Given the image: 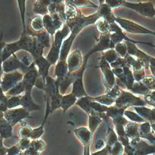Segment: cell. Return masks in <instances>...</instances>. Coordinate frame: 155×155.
I'll use <instances>...</instances> for the list:
<instances>
[{
  "mask_svg": "<svg viewBox=\"0 0 155 155\" xmlns=\"http://www.w3.org/2000/svg\"><path fill=\"white\" fill-rule=\"evenodd\" d=\"M147 105V103L130 93L123 91L120 96L115 101V105L120 108H127L130 106L143 107Z\"/></svg>",
  "mask_w": 155,
  "mask_h": 155,
  "instance_id": "1",
  "label": "cell"
},
{
  "mask_svg": "<svg viewBox=\"0 0 155 155\" xmlns=\"http://www.w3.org/2000/svg\"><path fill=\"white\" fill-rule=\"evenodd\" d=\"M4 117L12 127L22 121L24 119H32L30 116V112L22 107L7 110L4 113Z\"/></svg>",
  "mask_w": 155,
  "mask_h": 155,
  "instance_id": "2",
  "label": "cell"
},
{
  "mask_svg": "<svg viewBox=\"0 0 155 155\" xmlns=\"http://www.w3.org/2000/svg\"><path fill=\"white\" fill-rule=\"evenodd\" d=\"M22 74L18 71L7 73L1 79V87L3 91L6 93L18 83L22 81Z\"/></svg>",
  "mask_w": 155,
  "mask_h": 155,
  "instance_id": "3",
  "label": "cell"
},
{
  "mask_svg": "<svg viewBox=\"0 0 155 155\" xmlns=\"http://www.w3.org/2000/svg\"><path fill=\"white\" fill-rule=\"evenodd\" d=\"M116 21L119 24L122 28H124L128 32L131 33H150L155 35V33L137 24H135L131 21L115 18Z\"/></svg>",
  "mask_w": 155,
  "mask_h": 155,
  "instance_id": "4",
  "label": "cell"
},
{
  "mask_svg": "<svg viewBox=\"0 0 155 155\" xmlns=\"http://www.w3.org/2000/svg\"><path fill=\"white\" fill-rule=\"evenodd\" d=\"M2 70L6 73H10L13 71L16 70L19 68H24L25 70H28L29 69V67H26L25 65L22 64V63L19 61V59L15 54H13L9 58L4 61L2 63Z\"/></svg>",
  "mask_w": 155,
  "mask_h": 155,
  "instance_id": "5",
  "label": "cell"
},
{
  "mask_svg": "<svg viewBox=\"0 0 155 155\" xmlns=\"http://www.w3.org/2000/svg\"><path fill=\"white\" fill-rule=\"evenodd\" d=\"M124 5L136 10L139 13L144 16H153L155 15V10L153 8L151 3H139V4H131L128 2H125Z\"/></svg>",
  "mask_w": 155,
  "mask_h": 155,
  "instance_id": "6",
  "label": "cell"
},
{
  "mask_svg": "<svg viewBox=\"0 0 155 155\" xmlns=\"http://www.w3.org/2000/svg\"><path fill=\"white\" fill-rule=\"evenodd\" d=\"M31 91H24V94L22 95L21 107H23L29 112L34 111H41V107L35 103L32 98Z\"/></svg>",
  "mask_w": 155,
  "mask_h": 155,
  "instance_id": "7",
  "label": "cell"
},
{
  "mask_svg": "<svg viewBox=\"0 0 155 155\" xmlns=\"http://www.w3.org/2000/svg\"><path fill=\"white\" fill-rule=\"evenodd\" d=\"M74 132L83 145L87 144H91L93 134L90 131L85 127H80L74 130Z\"/></svg>",
  "mask_w": 155,
  "mask_h": 155,
  "instance_id": "8",
  "label": "cell"
},
{
  "mask_svg": "<svg viewBox=\"0 0 155 155\" xmlns=\"http://www.w3.org/2000/svg\"><path fill=\"white\" fill-rule=\"evenodd\" d=\"M20 50L21 48L17 41L15 42L5 44L2 50L1 55L0 56V62L2 63L6 59H7L13 54H14L16 51Z\"/></svg>",
  "mask_w": 155,
  "mask_h": 155,
  "instance_id": "9",
  "label": "cell"
},
{
  "mask_svg": "<svg viewBox=\"0 0 155 155\" xmlns=\"http://www.w3.org/2000/svg\"><path fill=\"white\" fill-rule=\"evenodd\" d=\"M35 64L38 67V73L42 77L43 81H45V78L47 77L49 67L51 64L43 57L40 56L36 58Z\"/></svg>",
  "mask_w": 155,
  "mask_h": 155,
  "instance_id": "10",
  "label": "cell"
},
{
  "mask_svg": "<svg viewBox=\"0 0 155 155\" xmlns=\"http://www.w3.org/2000/svg\"><path fill=\"white\" fill-rule=\"evenodd\" d=\"M44 27L47 30L48 32L53 34L57 28L61 25V22L58 19L53 18L48 15H45L42 19Z\"/></svg>",
  "mask_w": 155,
  "mask_h": 155,
  "instance_id": "11",
  "label": "cell"
},
{
  "mask_svg": "<svg viewBox=\"0 0 155 155\" xmlns=\"http://www.w3.org/2000/svg\"><path fill=\"white\" fill-rule=\"evenodd\" d=\"M13 136V127L3 117L0 119V136L4 139Z\"/></svg>",
  "mask_w": 155,
  "mask_h": 155,
  "instance_id": "12",
  "label": "cell"
},
{
  "mask_svg": "<svg viewBox=\"0 0 155 155\" xmlns=\"http://www.w3.org/2000/svg\"><path fill=\"white\" fill-rule=\"evenodd\" d=\"M82 73L81 74L79 77L75 80L73 83V90L71 94H73L76 97H82L87 96V94L84 90L83 84H82Z\"/></svg>",
  "mask_w": 155,
  "mask_h": 155,
  "instance_id": "13",
  "label": "cell"
},
{
  "mask_svg": "<svg viewBox=\"0 0 155 155\" xmlns=\"http://www.w3.org/2000/svg\"><path fill=\"white\" fill-rule=\"evenodd\" d=\"M102 121V119L101 117L100 113L93 111L90 114L88 115V130L92 134L94 133L95 130Z\"/></svg>",
  "mask_w": 155,
  "mask_h": 155,
  "instance_id": "14",
  "label": "cell"
},
{
  "mask_svg": "<svg viewBox=\"0 0 155 155\" xmlns=\"http://www.w3.org/2000/svg\"><path fill=\"white\" fill-rule=\"evenodd\" d=\"M76 101L77 97H76L71 93L62 96L61 101V108L63 110V112L65 113L72 105L76 104Z\"/></svg>",
  "mask_w": 155,
  "mask_h": 155,
  "instance_id": "15",
  "label": "cell"
},
{
  "mask_svg": "<svg viewBox=\"0 0 155 155\" xmlns=\"http://www.w3.org/2000/svg\"><path fill=\"white\" fill-rule=\"evenodd\" d=\"M139 136L148 139L152 143H155V137L153 136L151 131L150 125L147 122H145L140 125Z\"/></svg>",
  "mask_w": 155,
  "mask_h": 155,
  "instance_id": "16",
  "label": "cell"
},
{
  "mask_svg": "<svg viewBox=\"0 0 155 155\" xmlns=\"http://www.w3.org/2000/svg\"><path fill=\"white\" fill-rule=\"evenodd\" d=\"M125 131L127 137L133 139L138 138L139 136V127L137 124L134 123H127L125 126Z\"/></svg>",
  "mask_w": 155,
  "mask_h": 155,
  "instance_id": "17",
  "label": "cell"
},
{
  "mask_svg": "<svg viewBox=\"0 0 155 155\" xmlns=\"http://www.w3.org/2000/svg\"><path fill=\"white\" fill-rule=\"evenodd\" d=\"M81 56L79 51H74L71 53L68 59V67L70 71H73L79 67L81 64Z\"/></svg>",
  "mask_w": 155,
  "mask_h": 155,
  "instance_id": "18",
  "label": "cell"
},
{
  "mask_svg": "<svg viewBox=\"0 0 155 155\" xmlns=\"http://www.w3.org/2000/svg\"><path fill=\"white\" fill-rule=\"evenodd\" d=\"M91 98L88 96L81 97L78 101H76V104L78 105L81 108H82L88 115L90 114L93 110L90 107Z\"/></svg>",
  "mask_w": 155,
  "mask_h": 155,
  "instance_id": "19",
  "label": "cell"
},
{
  "mask_svg": "<svg viewBox=\"0 0 155 155\" xmlns=\"http://www.w3.org/2000/svg\"><path fill=\"white\" fill-rule=\"evenodd\" d=\"M62 97V95L59 91L50 98V114H52L54 110L61 108Z\"/></svg>",
  "mask_w": 155,
  "mask_h": 155,
  "instance_id": "20",
  "label": "cell"
},
{
  "mask_svg": "<svg viewBox=\"0 0 155 155\" xmlns=\"http://www.w3.org/2000/svg\"><path fill=\"white\" fill-rule=\"evenodd\" d=\"M33 128H31L26 122H21V127L18 131V137L21 138L30 139Z\"/></svg>",
  "mask_w": 155,
  "mask_h": 155,
  "instance_id": "21",
  "label": "cell"
},
{
  "mask_svg": "<svg viewBox=\"0 0 155 155\" xmlns=\"http://www.w3.org/2000/svg\"><path fill=\"white\" fill-rule=\"evenodd\" d=\"M109 6H107L106 5H102L101 7H100V10L99 9V16H103L104 18H105V19H107L109 22H114V20H115L114 16L113 15Z\"/></svg>",
  "mask_w": 155,
  "mask_h": 155,
  "instance_id": "22",
  "label": "cell"
},
{
  "mask_svg": "<svg viewBox=\"0 0 155 155\" xmlns=\"http://www.w3.org/2000/svg\"><path fill=\"white\" fill-rule=\"evenodd\" d=\"M25 91V86L22 81L18 83L14 87H13L11 89H10L7 92H6L7 96H18L21 95V93Z\"/></svg>",
  "mask_w": 155,
  "mask_h": 155,
  "instance_id": "23",
  "label": "cell"
},
{
  "mask_svg": "<svg viewBox=\"0 0 155 155\" xmlns=\"http://www.w3.org/2000/svg\"><path fill=\"white\" fill-rule=\"evenodd\" d=\"M21 97L22 95L18 96H10L7 99V109H13L18 108V107H21Z\"/></svg>",
  "mask_w": 155,
  "mask_h": 155,
  "instance_id": "24",
  "label": "cell"
},
{
  "mask_svg": "<svg viewBox=\"0 0 155 155\" xmlns=\"http://www.w3.org/2000/svg\"><path fill=\"white\" fill-rule=\"evenodd\" d=\"M30 147L33 148L36 151L42 153L46 148V143L43 140L41 139V138L33 139L31 140Z\"/></svg>",
  "mask_w": 155,
  "mask_h": 155,
  "instance_id": "25",
  "label": "cell"
},
{
  "mask_svg": "<svg viewBox=\"0 0 155 155\" xmlns=\"http://www.w3.org/2000/svg\"><path fill=\"white\" fill-rule=\"evenodd\" d=\"M107 140V145L110 148L116 142L118 141L117 135L115 134L113 130L111 128H108Z\"/></svg>",
  "mask_w": 155,
  "mask_h": 155,
  "instance_id": "26",
  "label": "cell"
},
{
  "mask_svg": "<svg viewBox=\"0 0 155 155\" xmlns=\"http://www.w3.org/2000/svg\"><path fill=\"white\" fill-rule=\"evenodd\" d=\"M31 140L29 138L19 137L16 145L21 151L24 152L30 146Z\"/></svg>",
  "mask_w": 155,
  "mask_h": 155,
  "instance_id": "27",
  "label": "cell"
},
{
  "mask_svg": "<svg viewBox=\"0 0 155 155\" xmlns=\"http://www.w3.org/2000/svg\"><path fill=\"white\" fill-rule=\"evenodd\" d=\"M91 99L92 100L96 101V102L104 105H111V104H113L114 102H115V100L110 97H109L108 96H107V94L101 96H99L97 97H91Z\"/></svg>",
  "mask_w": 155,
  "mask_h": 155,
  "instance_id": "28",
  "label": "cell"
},
{
  "mask_svg": "<svg viewBox=\"0 0 155 155\" xmlns=\"http://www.w3.org/2000/svg\"><path fill=\"white\" fill-rule=\"evenodd\" d=\"M67 65L63 61H61L59 62L55 70V74L57 77H58L59 79L62 78L64 76V75L66 74L67 72Z\"/></svg>",
  "mask_w": 155,
  "mask_h": 155,
  "instance_id": "29",
  "label": "cell"
},
{
  "mask_svg": "<svg viewBox=\"0 0 155 155\" xmlns=\"http://www.w3.org/2000/svg\"><path fill=\"white\" fill-rule=\"evenodd\" d=\"M44 125L45 124H41L39 127L33 128L30 139H40L44 133Z\"/></svg>",
  "mask_w": 155,
  "mask_h": 155,
  "instance_id": "30",
  "label": "cell"
},
{
  "mask_svg": "<svg viewBox=\"0 0 155 155\" xmlns=\"http://www.w3.org/2000/svg\"><path fill=\"white\" fill-rule=\"evenodd\" d=\"M90 107L93 111L98 113H102L104 112H107L108 110V107L106 105H102L97 102L92 101V100L90 102Z\"/></svg>",
  "mask_w": 155,
  "mask_h": 155,
  "instance_id": "31",
  "label": "cell"
},
{
  "mask_svg": "<svg viewBox=\"0 0 155 155\" xmlns=\"http://www.w3.org/2000/svg\"><path fill=\"white\" fill-rule=\"evenodd\" d=\"M31 26L35 31H38L42 30L44 27L42 19L39 16H36L33 18L31 21Z\"/></svg>",
  "mask_w": 155,
  "mask_h": 155,
  "instance_id": "32",
  "label": "cell"
},
{
  "mask_svg": "<svg viewBox=\"0 0 155 155\" xmlns=\"http://www.w3.org/2000/svg\"><path fill=\"white\" fill-rule=\"evenodd\" d=\"M124 115H125L130 120L136 122H145L146 120H145L143 117H142L138 114H136L131 111H124Z\"/></svg>",
  "mask_w": 155,
  "mask_h": 155,
  "instance_id": "33",
  "label": "cell"
},
{
  "mask_svg": "<svg viewBox=\"0 0 155 155\" xmlns=\"http://www.w3.org/2000/svg\"><path fill=\"white\" fill-rule=\"evenodd\" d=\"M110 149V155H122L124 153V148L122 145L119 142H116Z\"/></svg>",
  "mask_w": 155,
  "mask_h": 155,
  "instance_id": "34",
  "label": "cell"
},
{
  "mask_svg": "<svg viewBox=\"0 0 155 155\" xmlns=\"http://www.w3.org/2000/svg\"><path fill=\"white\" fill-rule=\"evenodd\" d=\"M131 89L134 93H136L145 94L147 93L148 94L149 93V88L142 84H134Z\"/></svg>",
  "mask_w": 155,
  "mask_h": 155,
  "instance_id": "35",
  "label": "cell"
},
{
  "mask_svg": "<svg viewBox=\"0 0 155 155\" xmlns=\"http://www.w3.org/2000/svg\"><path fill=\"white\" fill-rule=\"evenodd\" d=\"M97 28H98V30L100 31L101 32H107V30H110V25L106 21L105 19L103 20L102 21H100L97 25Z\"/></svg>",
  "mask_w": 155,
  "mask_h": 155,
  "instance_id": "36",
  "label": "cell"
},
{
  "mask_svg": "<svg viewBox=\"0 0 155 155\" xmlns=\"http://www.w3.org/2000/svg\"><path fill=\"white\" fill-rule=\"evenodd\" d=\"M91 155H110V147L106 145L104 148L99 150L97 152L91 153Z\"/></svg>",
  "mask_w": 155,
  "mask_h": 155,
  "instance_id": "37",
  "label": "cell"
},
{
  "mask_svg": "<svg viewBox=\"0 0 155 155\" xmlns=\"http://www.w3.org/2000/svg\"><path fill=\"white\" fill-rule=\"evenodd\" d=\"M21 151L18 148L16 145L11 147L10 148H8L7 152L6 155H18Z\"/></svg>",
  "mask_w": 155,
  "mask_h": 155,
  "instance_id": "38",
  "label": "cell"
},
{
  "mask_svg": "<svg viewBox=\"0 0 155 155\" xmlns=\"http://www.w3.org/2000/svg\"><path fill=\"white\" fill-rule=\"evenodd\" d=\"M124 0H107V3L110 7H117L120 5L122 4H124L125 3Z\"/></svg>",
  "mask_w": 155,
  "mask_h": 155,
  "instance_id": "39",
  "label": "cell"
},
{
  "mask_svg": "<svg viewBox=\"0 0 155 155\" xmlns=\"http://www.w3.org/2000/svg\"><path fill=\"white\" fill-rule=\"evenodd\" d=\"M24 155H42V153L36 151L30 146L24 151Z\"/></svg>",
  "mask_w": 155,
  "mask_h": 155,
  "instance_id": "40",
  "label": "cell"
},
{
  "mask_svg": "<svg viewBox=\"0 0 155 155\" xmlns=\"http://www.w3.org/2000/svg\"><path fill=\"white\" fill-rule=\"evenodd\" d=\"M4 139L0 136V155H6L8 148L4 146L3 144Z\"/></svg>",
  "mask_w": 155,
  "mask_h": 155,
  "instance_id": "41",
  "label": "cell"
},
{
  "mask_svg": "<svg viewBox=\"0 0 155 155\" xmlns=\"http://www.w3.org/2000/svg\"><path fill=\"white\" fill-rule=\"evenodd\" d=\"M124 45L122 44H118L116 47L117 51L122 56H124L126 52V47H124Z\"/></svg>",
  "mask_w": 155,
  "mask_h": 155,
  "instance_id": "42",
  "label": "cell"
},
{
  "mask_svg": "<svg viewBox=\"0 0 155 155\" xmlns=\"http://www.w3.org/2000/svg\"><path fill=\"white\" fill-rule=\"evenodd\" d=\"M105 147V146L104 145V141H103L102 140H98V141L96 142V145H95V148H96V150H102V149L104 148Z\"/></svg>",
  "mask_w": 155,
  "mask_h": 155,
  "instance_id": "43",
  "label": "cell"
},
{
  "mask_svg": "<svg viewBox=\"0 0 155 155\" xmlns=\"http://www.w3.org/2000/svg\"><path fill=\"white\" fill-rule=\"evenodd\" d=\"M83 147H84L83 155H90V144H87V145H83Z\"/></svg>",
  "mask_w": 155,
  "mask_h": 155,
  "instance_id": "44",
  "label": "cell"
},
{
  "mask_svg": "<svg viewBox=\"0 0 155 155\" xmlns=\"http://www.w3.org/2000/svg\"><path fill=\"white\" fill-rule=\"evenodd\" d=\"M5 44L4 42H3L2 41V36L1 37V39H0V56L1 55V53H2V50L5 46Z\"/></svg>",
  "mask_w": 155,
  "mask_h": 155,
  "instance_id": "45",
  "label": "cell"
},
{
  "mask_svg": "<svg viewBox=\"0 0 155 155\" xmlns=\"http://www.w3.org/2000/svg\"><path fill=\"white\" fill-rule=\"evenodd\" d=\"M2 71V62H0V74H1Z\"/></svg>",
  "mask_w": 155,
  "mask_h": 155,
  "instance_id": "46",
  "label": "cell"
},
{
  "mask_svg": "<svg viewBox=\"0 0 155 155\" xmlns=\"http://www.w3.org/2000/svg\"><path fill=\"white\" fill-rule=\"evenodd\" d=\"M4 117V113L0 111V119Z\"/></svg>",
  "mask_w": 155,
  "mask_h": 155,
  "instance_id": "47",
  "label": "cell"
},
{
  "mask_svg": "<svg viewBox=\"0 0 155 155\" xmlns=\"http://www.w3.org/2000/svg\"><path fill=\"white\" fill-rule=\"evenodd\" d=\"M18 155H24V152L21 151V153H19Z\"/></svg>",
  "mask_w": 155,
  "mask_h": 155,
  "instance_id": "48",
  "label": "cell"
}]
</instances>
